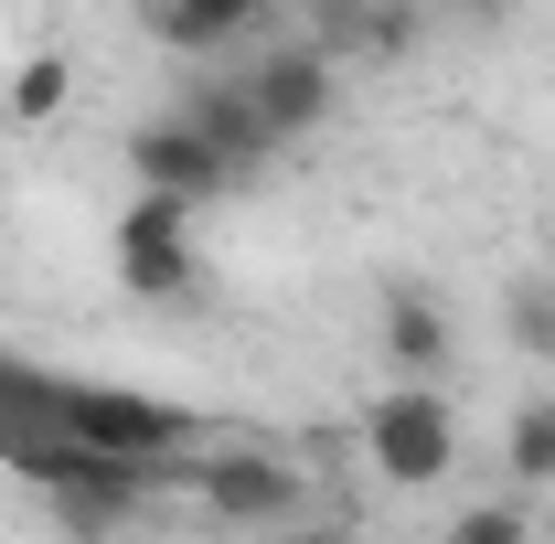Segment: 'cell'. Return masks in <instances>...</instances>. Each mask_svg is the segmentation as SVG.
Wrapping results in <instances>:
<instances>
[{
	"instance_id": "cell-1",
	"label": "cell",
	"mask_w": 555,
	"mask_h": 544,
	"mask_svg": "<svg viewBox=\"0 0 555 544\" xmlns=\"http://www.w3.org/2000/svg\"><path fill=\"white\" fill-rule=\"evenodd\" d=\"M363 459L396 480V491L449 480V459H460V406H449V385H438V374H396V385L363 406Z\"/></svg>"
},
{
	"instance_id": "cell-2",
	"label": "cell",
	"mask_w": 555,
	"mask_h": 544,
	"mask_svg": "<svg viewBox=\"0 0 555 544\" xmlns=\"http://www.w3.org/2000/svg\"><path fill=\"white\" fill-rule=\"evenodd\" d=\"M54 427L86 438V449H107V459H150V470H171L193 449V416L182 406L129 396V385H75V374H54Z\"/></svg>"
},
{
	"instance_id": "cell-3",
	"label": "cell",
	"mask_w": 555,
	"mask_h": 544,
	"mask_svg": "<svg viewBox=\"0 0 555 544\" xmlns=\"http://www.w3.org/2000/svg\"><path fill=\"white\" fill-rule=\"evenodd\" d=\"M193 213H204V204H182V193H139V204L118 213L107 257H118V288H129V299H193V288H204Z\"/></svg>"
},
{
	"instance_id": "cell-4",
	"label": "cell",
	"mask_w": 555,
	"mask_h": 544,
	"mask_svg": "<svg viewBox=\"0 0 555 544\" xmlns=\"http://www.w3.org/2000/svg\"><path fill=\"white\" fill-rule=\"evenodd\" d=\"M129 171H139V193H182V204L235 193V160H224L182 107H160V118H139V129H129Z\"/></svg>"
},
{
	"instance_id": "cell-5",
	"label": "cell",
	"mask_w": 555,
	"mask_h": 544,
	"mask_svg": "<svg viewBox=\"0 0 555 544\" xmlns=\"http://www.w3.org/2000/svg\"><path fill=\"white\" fill-rule=\"evenodd\" d=\"M246 96H257V118H268L278 139H310L332 118V96H343V54H332V43H278L268 65L246 75Z\"/></svg>"
},
{
	"instance_id": "cell-6",
	"label": "cell",
	"mask_w": 555,
	"mask_h": 544,
	"mask_svg": "<svg viewBox=\"0 0 555 544\" xmlns=\"http://www.w3.org/2000/svg\"><path fill=\"white\" fill-rule=\"evenodd\" d=\"M193 491H204L214 523H288L310 491L278 449H224V459H193Z\"/></svg>"
},
{
	"instance_id": "cell-7",
	"label": "cell",
	"mask_w": 555,
	"mask_h": 544,
	"mask_svg": "<svg viewBox=\"0 0 555 544\" xmlns=\"http://www.w3.org/2000/svg\"><path fill=\"white\" fill-rule=\"evenodd\" d=\"M427 22H438V0H332L321 11V43L332 54H363V65H406L416 43H427Z\"/></svg>"
},
{
	"instance_id": "cell-8",
	"label": "cell",
	"mask_w": 555,
	"mask_h": 544,
	"mask_svg": "<svg viewBox=\"0 0 555 544\" xmlns=\"http://www.w3.org/2000/svg\"><path fill=\"white\" fill-rule=\"evenodd\" d=\"M449 341H460L449 299L416 288V277H396V288H385V363H396V374H449Z\"/></svg>"
},
{
	"instance_id": "cell-9",
	"label": "cell",
	"mask_w": 555,
	"mask_h": 544,
	"mask_svg": "<svg viewBox=\"0 0 555 544\" xmlns=\"http://www.w3.org/2000/svg\"><path fill=\"white\" fill-rule=\"evenodd\" d=\"M182 118H193V129H204L214 150L235 160V182H246V171L278 150V129L257 118V96H246V86H193V96H182Z\"/></svg>"
},
{
	"instance_id": "cell-10",
	"label": "cell",
	"mask_w": 555,
	"mask_h": 544,
	"mask_svg": "<svg viewBox=\"0 0 555 544\" xmlns=\"http://www.w3.org/2000/svg\"><path fill=\"white\" fill-rule=\"evenodd\" d=\"M278 0H150V33L171 43V54H214V43H235V33H257Z\"/></svg>"
},
{
	"instance_id": "cell-11",
	"label": "cell",
	"mask_w": 555,
	"mask_h": 544,
	"mask_svg": "<svg viewBox=\"0 0 555 544\" xmlns=\"http://www.w3.org/2000/svg\"><path fill=\"white\" fill-rule=\"evenodd\" d=\"M502 459H513V480H524V491H555V396L513 406V427H502Z\"/></svg>"
},
{
	"instance_id": "cell-12",
	"label": "cell",
	"mask_w": 555,
	"mask_h": 544,
	"mask_svg": "<svg viewBox=\"0 0 555 544\" xmlns=\"http://www.w3.org/2000/svg\"><path fill=\"white\" fill-rule=\"evenodd\" d=\"M65 96H75V65H65V54H33V65L11 75V96H0V107H11L22 129H43V118H65Z\"/></svg>"
},
{
	"instance_id": "cell-13",
	"label": "cell",
	"mask_w": 555,
	"mask_h": 544,
	"mask_svg": "<svg viewBox=\"0 0 555 544\" xmlns=\"http://www.w3.org/2000/svg\"><path fill=\"white\" fill-rule=\"evenodd\" d=\"M534 534V513H524V502H481V513H460V523H449V544H524Z\"/></svg>"
},
{
	"instance_id": "cell-14",
	"label": "cell",
	"mask_w": 555,
	"mask_h": 544,
	"mask_svg": "<svg viewBox=\"0 0 555 544\" xmlns=\"http://www.w3.org/2000/svg\"><path fill=\"white\" fill-rule=\"evenodd\" d=\"M513 341L555 352V288H513Z\"/></svg>"
},
{
	"instance_id": "cell-15",
	"label": "cell",
	"mask_w": 555,
	"mask_h": 544,
	"mask_svg": "<svg viewBox=\"0 0 555 544\" xmlns=\"http://www.w3.org/2000/svg\"><path fill=\"white\" fill-rule=\"evenodd\" d=\"M438 22H460V33H502L513 0H438Z\"/></svg>"
}]
</instances>
